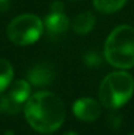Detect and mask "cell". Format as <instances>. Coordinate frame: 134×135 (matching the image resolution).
Listing matches in <instances>:
<instances>
[{"label": "cell", "mask_w": 134, "mask_h": 135, "mask_svg": "<svg viewBox=\"0 0 134 135\" xmlns=\"http://www.w3.org/2000/svg\"><path fill=\"white\" fill-rule=\"evenodd\" d=\"M71 1H79V0H71Z\"/></svg>", "instance_id": "15"}, {"label": "cell", "mask_w": 134, "mask_h": 135, "mask_svg": "<svg viewBox=\"0 0 134 135\" xmlns=\"http://www.w3.org/2000/svg\"><path fill=\"white\" fill-rule=\"evenodd\" d=\"M22 105L15 101L8 93L0 96V113L3 114H17Z\"/></svg>", "instance_id": "12"}, {"label": "cell", "mask_w": 134, "mask_h": 135, "mask_svg": "<svg viewBox=\"0 0 134 135\" xmlns=\"http://www.w3.org/2000/svg\"><path fill=\"white\" fill-rule=\"evenodd\" d=\"M11 7V0H0V12H7Z\"/></svg>", "instance_id": "13"}, {"label": "cell", "mask_w": 134, "mask_h": 135, "mask_svg": "<svg viewBox=\"0 0 134 135\" xmlns=\"http://www.w3.org/2000/svg\"><path fill=\"white\" fill-rule=\"evenodd\" d=\"M72 112L76 118L84 122H93L101 115V105L89 97L78 98L72 105Z\"/></svg>", "instance_id": "6"}, {"label": "cell", "mask_w": 134, "mask_h": 135, "mask_svg": "<svg viewBox=\"0 0 134 135\" xmlns=\"http://www.w3.org/2000/svg\"><path fill=\"white\" fill-rule=\"evenodd\" d=\"M54 78V71L47 64H37L28 72V81L34 87H47L53 83Z\"/></svg>", "instance_id": "7"}, {"label": "cell", "mask_w": 134, "mask_h": 135, "mask_svg": "<svg viewBox=\"0 0 134 135\" xmlns=\"http://www.w3.org/2000/svg\"><path fill=\"white\" fill-rule=\"evenodd\" d=\"M63 135H78L75 131H67V133H64Z\"/></svg>", "instance_id": "14"}, {"label": "cell", "mask_w": 134, "mask_h": 135, "mask_svg": "<svg viewBox=\"0 0 134 135\" xmlns=\"http://www.w3.org/2000/svg\"><path fill=\"white\" fill-rule=\"evenodd\" d=\"M24 113L32 129L44 134L58 130L66 118L63 101L58 94L49 90L32 94L25 102Z\"/></svg>", "instance_id": "1"}, {"label": "cell", "mask_w": 134, "mask_h": 135, "mask_svg": "<svg viewBox=\"0 0 134 135\" xmlns=\"http://www.w3.org/2000/svg\"><path fill=\"white\" fill-rule=\"evenodd\" d=\"M63 4L61 1H54L50 5V13L45 17V28L51 34L64 33L68 28V18L63 11Z\"/></svg>", "instance_id": "5"}, {"label": "cell", "mask_w": 134, "mask_h": 135, "mask_svg": "<svg viewBox=\"0 0 134 135\" xmlns=\"http://www.w3.org/2000/svg\"><path fill=\"white\" fill-rule=\"evenodd\" d=\"M107 62L120 70L134 67V28L120 25L110 32L104 45Z\"/></svg>", "instance_id": "2"}, {"label": "cell", "mask_w": 134, "mask_h": 135, "mask_svg": "<svg viewBox=\"0 0 134 135\" xmlns=\"http://www.w3.org/2000/svg\"><path fill=\"white\" fill-rule=\"evenodd\" d=\"M13 79V67L7 60L0 58V93L5 90Z\"/></svg>", "instance_id": "11"}, {"label": "cell", "mask_w": 134, "mask_h": 135, "mask_svg": "<svg viewBox=\"0 0 134 135\" xmlns=\"http://www.w3.org/2000/svg\"><path fill=\"white\" fill-rule=\"evenodd\" d=\"M130 135H134V133H132V134H130Z\"/></svg>", "instance_id": "16"}, {"label": "cell", "mask_w": 134, "mask_h": 135, "mask_svg": "<svg viewBox=\"0 0 134 135\" xmlns=\"http://www.w3.org/2000/svg\"><path fill=\"white\" fill-rule=\"evenodd\" d=\"M8 94L15 101L24 105L30 97V83L28 80H16L15 83L9 84Z\"/></svg>", "instance_id": "8"}, {"label": "cell", "mask_w": 134, "mask_h": 135, "mask_svg": "<svg viewBox=\"0 0 134 135\" xmlns=\"http://www.w3.org/2000/svg\"><path fill=\"white\" fill-rule=\"evenodd\" d=\"M95 16L91 12H82L79 13L72 21V29L78 34H87L95 26Z\"/></svg>", "instance_id": "9"}, {"label": "cell", "mask_w": 134, "mask_h": 135, "mask_svg": "<svg viewBox=\"0 0 134 135\" xmlns=\"http://www.w3.org/2000/svg\"><path fill=\"white\" fill-rule=\"evenodd\" d=\"M134 93L133 76L125 71H114L105 76L99 88V100L108 109L125 105Z\"/></svg>", "instance_id": "3"}, {"label": "cell", "mask_w": 134, "mask_h": 135, "mask_svg": "<svg viewBox=\"0 0 134 135\" xmlns=\"http://www.w3.org/2000/svg\"><path fill=\"white\" fill-rule=\"evenodd\" d=\"M44 33V22L41 18L32 13H24L15 17L8 28V38L19 46H28L37 42Z\"/></svg>", "instance_id": "4"}, {"label": "cell", "mask_w": 134, "mask_h": 135, "mask_svg": "<svg viewBox=\"0 0 134 135\" xmlns=\"http://www.w3.org/2000/svg\"><path fill=\"white\" fill-rule=\"evenodd\" d=\"M92 3L101 13H114L126 4V0H92Z\"/></svg>", "instance_id": "10"}]
</instances>
